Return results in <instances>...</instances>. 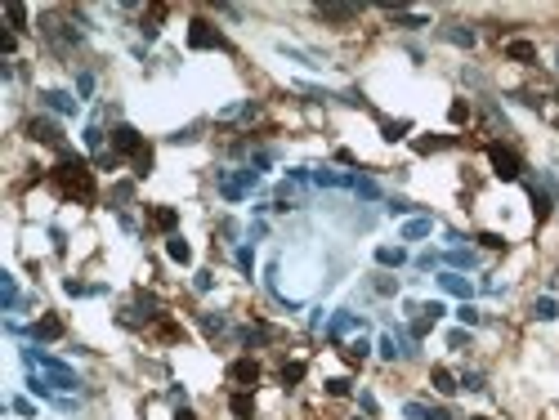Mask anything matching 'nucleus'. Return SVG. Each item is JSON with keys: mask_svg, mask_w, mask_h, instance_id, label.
I'll return each mask as SVG.
<instances>
[{"mask_svg": "<svg viewBox=\"0 0 559 420\" xmlns=\"http://www.w3.org/2000/svg\"><path fill=\"white\" fill-rule=\"evenodd\" d=\"M175 224H179V210L175 206H153V210H148V228H157V233L175 237Z\"/></svg>", "mask_w": 559, "mask_h": 420, "instance_id": "9b49d317", "label": "nucleus"}, {"mask_svg": "<svg viewBox=\"0 0 559 420\" xmlns=\"http://www.w3.org/2000/svg\"><path fill=\"white\" fill-rule=\"evenodd\" d=\"M5 18H9V27H14V32H23V27H27V9H23V5H5Z\"/></svg>", "mask_w": 559, "mask_h": 420, "instance_id": "72a5a7b5", "label": "nucleus"}, {"mask_svg": "<svg viewBox=\"0 0 559 420\" xmlns=\"http://www.w3.org/2000/svg\"><path fill=\"white\" fill-rule=\"evenodd\" d=\"M430 385L439 389L443 398H452V394H457V389H461V385H457V376H452L448 367H434V371H430Z\"/></svg>", "mask_w": 559, "mask_h": 420, "instance_id": "6ab92c4d", "label": "nucleus"}, {"mask_svg": "<svg viewBox=\"0 0 559 420\" xmlns=\"http://www.w3.org/2000/svg\"><path fill=\"white\" fill-rule=\"evenodd\" d=\"M14 45H18V36H14V32L0 36V50H5V54H14Z\"/></svg>", "mask_w": 559, "mask_h": 420, "instance_id": "4d7b16f0", "label": "nucleus"}, {"mask_svg": "<svg viewBox=\"0 0 559 420\" xmlns=\"http://www.w3.org/2000/svg\"><path fill=\"white\" fill-rule=\"evenodd\" d=\"M27 139H32V143H45V148L68 152V143H63V130L54 126V121H45V117H32V121H27Z\"/></svg>", "mask_w": 559, "mask_h": 420, "instance_id": "423d86ee", "label": "nucleus"}, {"mask_svg": "<svg viewBox=\"0 0 559 420\" xmlns=\"http://www.w3.org/2000/svg\"><path fill=\"white\" fill-rule=\"evenodd\" d=\"M45 99V108H54V112H63V117H72V112H77V99H72L68 90H45L41 94Z\"/></svg>", "mask_w": 559, "mask_h": 420, "instance_id": "2eb2a0df", "label": "nucleus"}, {"mask_svg": "<svg viewBox=\"0 0 559 420\" xmlns=\"http://www.w3.org/2000/svg\"><path fill=\"white\" fill-rule=\"evenodd\" d=\"M528 202H533V215H537V224H542V219H551V193H546V188L528 184Z\"/></svg>", "mask_w": 559, "mask_h": 420, "instance_id": "a211bd4d", "label": "nucleus"}, {"mask_svg": "<svg viewBox=\"0 0 559 420\" xmlns=\"http://www.w3.org/2000/svg\"><path fill=\"white\" fill-rule=\"evenodd\" d=\"M407 210H412V202H403V197H394V202H390V215H407Z\"/></svg>", "mask_w": 559, "mask_h": 420, "instance_id": "6e6d98bb", "label": "nucleus"}, {"mask_svg": "<svg viewBox=\"0 0 559 420\" xmlns=\"http://www.w3.org/2000/svg\"><path fill=\"white\" fill-rule=\"evenodd\" d=\"M229 380L238 389H246V394H251L255 385H260V362L255 358H238V362H229Z\"/></svg>", "mask_w": 559, "mask_h": 420, "instance_id": "9d476101", "label": "nucleus"}, {"mask_svg": "<svg viewBox=\"0 0 559 420\" xmlns=\"http://www.w3.org/2000/svg\"><path fill=\"white\" fill-rule=\"evenodd\" d=\"M448 121H452V126H466V121H470V103H466V99H457V103L448 108Z\"/></svg>", "mask_w": 559, "mask_h": 420, "instance_id": "2f4dec72", "label": "nucleus"}, {"mask_svg": "<svg viewBox=\"0 0 559 420\" xmlns=\"http://www.w3.org/2000/svg\"><path fill=\"white\" fill-rule=\"evenodd\" d=\"M407 130H412V121H381V139L385 143H399Z\"/></svg>", "mask_w": 559, "mask_h": 420, "instance_id": "c85d7f7f", "label": "nucleus"}, {"mask_svg": "<svg viewBox=\"0 0 559 420\" xmlns=\"http://www.w3.org/2000/svg\"><path fill=\"white\" fill-rule=\"evenodd\" d=\"M457 318L466 322V327H479V309H475V304H461V309H457Z\"/></svg>", "mask_w": 559, "mask_h": 420, "instance_id": "a19ab883", "label": "nucleus"}, {"mask_svg": "<svg viewBox=\"0 0 559 420\" xmlns=\"http://www.w3.org/2000/svg\"><path fill=\"white\" fill-rule=\"evenodd\" d=\"M340 353H345V362H363L367 358V340H354V345H345Z\"/></svg>", "mask_w": 559, "mask_h": 420, "instance_id": "c9c22d12", "label": "nucleus"}, {"mask_svg": "<svg viewBox=\"0 0 559 420\" xmlns=\"http://www.w3.org/2000/svg\"><path fill=\"white\" fill-rule=\"evenodd\" d=\"M354 193L358 197H376V184H372V179H363V175H354Z\"/></svg>", "mask_w": 559, "mask_h": 420, "instance_id": "c03bdc74", "label": "nucleus"}, {"mask_svg": "<svg viewBox=\"0 0 559 420\" xmlns=\"http://www.w3.org/2000/svg\"><path fill=\"white\" fill-rule=\"evenodd\" d=\"M166 255H170L175 264H193V246H188L184 237H170V242H166Z\"/></svg>", "mask_w": 559, "mask_h": 420, "instance_id": "b1692460", "label": "nucleus"}, {"mask_svg": "<svg viewBox=\"0 0 559 420\" xmlns=\"http://www.w3.org/2000/svg\"><path fill=\"white\" fill-rule=\"evenodd\" d=\"M197 139V126L193 130H179V135H170V143H193Z\"/></svg>", "mask_w": 559, "mask_h": 420, "instance_id": "5fc2aeb1", "label": "nucleus"}, {"mask_svg": "<svg viewBox=\"0 0 559 420\" xmlns=\"http://www.w3.org/2000/svg\"><path fill=\"white\" fill-rule=\"evenodd\" d=\"M85 143H90V148L99 152V143H103V130H99V126H90V130H85Z\"/></svg>", "mask_w": 559, "mask_h": 420, "instance_id": "8fccbe9b", "label": "nucleus"}, {"mask_svg": "<svg viewBox=\"0 0 559 420\" xmlns=\"http://www.w3.org/2000/svg\"><path fill=\"white\" fill-rule=\"evenodd\" d=\"M399 353H403V349H399V336H385V340H381V358H390V362H394Z\"/></svg>", "mask_w": 559, "mask_h": 420, "instance_id": "ea45409f", "label": "nucleus"}, {"mask_svg": "<svg viewBox=\"0 0 559 420\" xmlns=\"http://www.w3.org/2000/svg\"><path fill=\"white\" fill-rule=\"evenodd\" d=\"M448 41H452V45H466V50H470V45H475V32L457 23V27H448Z\"/></svg>", "mask_w": 559, "mask_h": 420, "instance_id": "473e14b6", "label": "nucleus"}, {"mask_svg": "<svg viewBox=\"0 0 559 420\" xmlns=\"http://www.w3.org/2000/svg\"><path fill=\"white\" fill-rule=\"evenodd\" d=\"M202 331H206V336H220V331H224V318H215V313H206V318H202Z\"/></svg>", "mask_w": 559, "mask_h": 420, "instance_id": "37998d69", "label": "nucleus"}, {"mask_svg": "<svg viewBox=\"0 0 559 420\" xmlns=\"http://www.w3.org/2000/svg\"><path fill=\"white\" fill-rule=\"evenodd\" d=\"M354 327H358L354 313H336V318H331V327H327V336H331V340H340L345 331H354Z\"/></svg>", "mask_w": 559, "mask_h": 420, "instance_id": "bb28decb", "label": "nucleus"}, {"mask_svg": "<svg viewBox=\"0 0 559 420\" xmlns=\"http://www.w3.org/2000/svg\"><path fill=\"white\" fill-rule=\"evenodd\" d=\"M533 318L537 322H555L559 318V304L551 300V295H542V300H533Z\"/></svg>", "mask_w": 559, "mask_h": 420, "instance_id": "a878e982", "label": "nucleus"}, {"mask_svg": "<svg viewBox=\"0 0 559 420\" xmlns=\"http://www.w3.org/2000/svg\"><path fill=\"white\" fill-rule=\"evenodd\" d=\"M188 50H229V41H224V32L215 23L193 18V23H188Z\"/></svg>", "mask_w": 559, "mask_h": 420, "instance_id": "20e7f679", "label": "nucleus"}, {"mask_svg": "<svg viewBox=\"0 0 559 420\" xmlns=\"http://www.w3.org/2000/svg\"><path fill=\"white\" fill-rule=\"evenodd\" d=\"M238 269H242V273H251V269H255V255H251V246H238Z\"/></svg>", "mask_w": 559, "mask_h": 420, "instance_id": "a18cd8bd", "label": "nucleus"}, {"mask_svg": "<svg viewBox=\"0 0 559 420\" xmlns=\"http://www.w3.org/2000/svg\"><path fill=\"white\" fill-rule=\"evenodd\" d=\"M77 90H81V99H90V94H94V76H90V72L77 76Z\"/></svg>", "mask_w": 559, "mask_h": 420, "instance_id": "09e8293b", "label": "nucleus"}, {"mask_svg": "<svg viewBox=\"0 0 559 420\" xmlns=\"http://www.w3.org/2000/svg\"><path fill=\"white\" fill-rule=\"evenodd\" d=\"M130 170H135L139 179H148V175H153V148H144V152H139V157L130 161Z\"/></svg>", "mask_w": 559, "mask_h": 420, "instance_id": "7c9ffc66", "label": "nucleus"}, {"mask_svg": "<svg viewBox=\"0 0 559 420\" xmlns=\"http://www.w3.org/2000/svg\"><path fill=\"white\" fill-rule=\"evenodd\" d=\"M421 313H425V318H430V322H439V318H443V313H448V309H443L439 300H430V304H421Z\"/></svg>", "mask_w": 559, "mask_h": 420, "instance_id": "de8ad7c7", "label": "nucleus"}, {"mask_svg": "<svg viewBox=\"0 0 559 420\" xmlns=\"http://www.w3.org/2000/svg\"><path fill=\"white\" fill-rule=\"evenodd\" d=\"M403 416H407V420H452L448 407H425V403H407Z\"/></svg>", "mask_w": 559, "mask_h": 420, "instance_id": "dca6fc26", "label": "nucleus"}, {"mask_svg": "<svg viewBox=\"0 0 559 420\" xmlns=\"http://www.w3.org/2000/svg\"><path fill=\"white\" fill-rule=\"evenodd\" d=\"M318 18H322V23H340V27H345V23L358 18V5H318Z\"/></svg>", "mask_w": 559, "mask_h": 420, "instance_id": "ddd939ff", "label": "nucleus"}, {"mask_svg": "<svg viewBox=\"0 0 559 420\" xmlns=\"http://www.w3.org/2000/svg\"><path fill=\"white\" fill-rule=\"evenodd\" d=\"M358 403H363L367 416H376V398H372V394H358Z\"/></svg>", "mask_w": 559, "mask_h": 420, "instance_id": "13d9d810", "label": "nucleus"}, {"mask_svg": "<svg viewBox=\"0 0 559 420\" xmlns=\"http://www.w3.org/2000/svg\"><path fill=\"white\" fill-rule=\"evenodd\" d=\"M175 420H197V416H193V407H179V412H175Z\"/></svg>", "mask_w": 559, "mask_h": 420, "instance_id": "bf43d9fd", "label": "nucleus"}, {"mask_svg": "<svg viewBox=\"0 0 559 420\" xmlns=\"http://www.w3.org/2000/svg\"><path fill=\"white\" fill-rule=\"evenodd\" d=\"M50 184L59 188V197L81 202V206H94V197H99V188H94V170L85 166L77 152H63V157H59V166L50 170Z\"/></svg>", "mask_w": 559, "mask_h": 420, "instance_id": "f257e3e1", "label": "nucleus"}, {"mask_svg": "<svg viewBox=\"0 0 559 420\" xmlns=\"http://www.w3.org/2000/svg\"><path fill=\"white\" fill-rule=\"evenodd\" d=\"M278 380H282V385H287V389H296L300 385V380H305V362H282V371H278Z\"/></svg>", "mask_w": 559, "mask_h": 420, "instance_id": "5701e85b", "label": "nucleus"}, {"mask_svg": "<svg viewBox=\"0 0 559 420\" xmlns=\"http://www.w3.org/2000/svg\"><path fill=\"white\" fill-rule=\"evenodd\" d=\"M23 358H27V367H45V380H50L54 389H81V376L68 367V362L50 358V353H41V349H27Z\"/></svg>", "mask_w": 559, "mask_h": 420, "instance_id": "f03ea898", "label": "nucleus"}, {"mask_svg": "<svg viewBox=\"0 0 559 420\" xmlns=\"http://www.w3.org/2000/svg\"><path fill=\"white\" fill-rule=\"evenodd\" d=\"M372 286H376V295H394V291H399V282H394V278H385V273H381V278H376Z\"/></svg>", "mask_w": 559, "mask_h": 420, "instance_id": "49530a36", "label": "nucleus"}, {"mask_svg": "<svg viewBox=\"0 0 559 420\" xmlns=\"http://www.w3.org/2000/svg\"><path fill=\"white\" fill-rule=\"evenodd\" d=\"M506 59H515V63H537V45H533V41H506Z\"/></svg>", "mask_w": 559, "mask_h": 420, "instance_id": "412c9836", "label": "nucleus"}, {"mask_svg": "<svg viewBox=\"0 0 559 420\" xmlns=\"http://www.w3.org/2000/svg\"><path fill=\"white\" fill-rule=\"evenodd\" d=\"M475 242H479V246H488V251H506V237H501V233H479Z\"/></svg>", "mask_w": 559, "mask_h": 420, "instance_id": "e433bc0d", "label": "nucleus"}, {"mask_svg": "<svg viewBox=\"0 0 559 420\" xmlns=\"http://www.w3.org/2000/svg\"><path fill=\"white\" fill-rule=\"evenodd\" d=\"M448 264H452V269H470L475 255H470V251H448Z\"/></svg>", "mask_w": 559, "mask_h": 420, "instance_id": "4c0bfd02", "label": "nucleus"}, {"mask_svg": "<svg viewBox=\"0 0 559 420\" xmlns=\"http://www.w3.org/2000/svg\"><path fill=\"white\" fill-rule=\"evenodd\" d=\"M255 184H260V170H224L220 175V193L229 197V202H242Z\"/></svg>", "mask_w": 559, "mask_h": 420, "instance_id": "39448f33", "label": "nucleus"}, {"mask_svg": "<svg viewBox=\"0 0 559 420\" xmlns=\"http://www.w3.org/2000/svg\"><path fill=\"white\" fill-rule=\"evenodd\" d=\"M470 420H488V416H470Z\"/></svg>", "mask_w": 559, "mask_h": 420, "instance_id": "052dcab7", "label": "nucleus"}, {"mask_svg": "<svg viewBox=\"0 0 559 420\" xmlns=\"http://www.w3.org/2000/svg\"><path fill=\"white\" fill-rule=\"evenodd\" d=\"M448 148H457V135H421V139H416V152H421V157H430V152H448Z\"/></svg>", "mask_w": 559, "mask_h": 420, "instance_id": "4468645a", "label": "nucleus"}, {"mask_svg": "<svg viewBox=\"0 0 559 420\" xmlns=\"http://www.w3.org/2000/svg\"><path fill=\"white\" fill-rule=\"evenodd\" d=\"M430 219H412V224H403V242H421V237H430Z\"/></svg>", "mask_w": 559, "mask_h": 420, "instance_id": "c756f323", "label": "nucleus"}, {"mask_svg": "<svg viewBox=\"0 0 559 420\" xmlns=\"http://www.w3.org/2000/svg\"><path fill=\"white\" fill-rule=\"evenodd\" d=\"M264 340H278V331H273V327H260V322H255V327H246L242 331V345H264Z\"/></svg>", "mask_w": 559, "mask_h": 420, "instance_id": "393cba45", "label": "nucleus"}, {"mask_svg": "<svg viewBox=\"0 0 559 420\" xmlns=\"http://www.w3.org/2000/svg\"><path fill=\"white\" fill-rule=\"evenodd\" d=\"M157 336L161 340H184V331H179L175 322H157Z\"/></svg>", "mask_w": 559, "mask_h": 420, "instance_id": "79ce46f5", "label": "nucleus"}, {"mask_svg": "<svg viewBox=\"0 0 559 420\" xmlns=\"http://www.w3.org/2000/svg\"><path fill=\"white\" fill-rule=\"evenodd\" d=\"M166 14H170V5H153V9H148V14H144V36H157Z\"/></svg>", "mask_w": 559, "mask_h": 420, "instance_id": "cd10ccee", "label": "nucleus"}, {"mask_svg": "<svg viewBox=\"0 0 559 420\" xmlns=\"http://www.w3.org/2000/svg\"><path fill=\"white\" fill-rule=\"evenodd\" d=\"M448 345H452V349H466V345H470V336H466V331H452Z\"/></svg>", "mask_w": 559, "mask_h": 420, "instance_id": "603ef678", "label": "nucleus"}, {"mask_svg": "<svg viewBox=\"0 0 559 420\" xmlns=\"http://www.w3.org/2000/svg\"><path fill=\"white\" fill-rule=\"evenodd\" d=\"M376 264H381V269H399V264H407V251L403 246H381V251H376Z\"/></svg>", "mask_w": 559, "mask_h": 420, "instance_id": "4be33fe9", "label": "nucleus"}, {"mask_svg": "<svg viewBox=\"0 0 559 420\" xmlns=\"http://www.w3.org/2000/svg\"><path fill=\"white\" fill-rule=\"evenodd\" d=\"M461 385H466V389H483V376H479V371H466V376H461Z\"/></svg>", "mask_w": 559, "mask_h": 420, "instance_id": "3c124183", "label": "nucleus"}, {"mask_svg": "<svg viewBox=\"0 0 559 420\" xmlns=\"http://www.w3.org/2000/svg\"><path fill=\"white\" fill-rule=\"evenodd\" d=\"M327 394H331V398H349V380H345V376L327 380Z\"/></svg>", "mask_w": 559, "mask_h": 420, "instance_id": "58836bf2", "label": "nucleus"}, {"mask_svg": "<svg viewBox=\"0 0 559 420\" xmlns=\"http://www.w3.org/2000/svg\"><path fill=\"white\" fill-rule=\"evenodd\" d=\"M0 291H5V309H14L18 304V282L9 278V273H0Z\"/></svg>", "mask_w": 559, "mask_h": 420, "instance_id": "f704fd0d", "label": "nucleus"}, {"mask_svg": "<svg viewBox=\"0 0 559 420\" xmlns=\"http://www.w3.org/2000/svg\"><path fill=\"white\" fill-rule=\"evenodd\" d=\"M153 318H157V300L139 291V295H135V304H130V309L121 313V327H144V322H153Z\"/></svg>", "mask_w": 559, "mask_h": 420, "instance_id": "1a4fd4ad", "label": "nucleus"}, {"mask_svg": "<svg viewBox=\"0 0 559 420\" xmlns=\"http://www.w3.org/2000/svg\"><path fill=\"white\" fill-rule=\"evenodd\" d=\"M144 148H148V143H144V135H139L135 126H117V130H112V152H117V157H130V161H135Z\"/></svg>", "mask_w": 559, "mask_h": 420, "instance_id": "6e6552de", "label": "nucleus"}, {"mask_svg": "<svg viewBox=\"0 0 559 420\" xmlns=\"http://www.w3.org/2000/svg\"><path fill=\"white\" fill-rule=\"evenodd\" d=\"M193 286H197V291H211V286H215V273H197Z\"/></svg>", "mask_w": 559, "mask_h": 420, "instance_id": "864d4df0", "label": "nucleus"}, {"mask_svg": "<svg viewBox=\"0 0 559 420\" xmlns=\"http://www.w3.org/2000/svg\"><path fill=\"white\" fill-rule=\"evenodd\" d=\"M41 36H50V41L59 45V50H68V45H77V41H81V32H77V27H68L59 14H45V18H41Z\"/></svg>", "mask_w": 559, "mask_h": 420, "instance_id": "0eeeda50", "label": "nucleus"}, {"mask_svg": "<svg viewBox=\"0 0 559 420\" xmlns=\"http://www.w3.org/2000/svg\"><path fill=\"white\" fill-rule=\"evenodd\" d=\"M32 340H63V318L59 313H45L32 322Z\"/></svg>", "mask_w": 559, "mask_h": 420, "instance_id": "f8f14e48", "label": "nucleus"}, {"mask_svg": "<svg viewBox=\"0 0 559 420\" xmlns=\"http://www.w3.org/2000/svg\"><path fill=\"white\" fill-rule=\"evenodd\" d=\"M439 286H443L448 295H461V300H470V291H475V286L461 278V273H439Z\"/></svg>", "mask_w": 559, "mask_h": 420, "instance_id": "aec40b11", "label": "nucleus"}, {"mask_svg": "<svg viewBox=\"0 0 559 420\" xmlns=\"http://www.w3.org/2000/svg\"><path fill=\"white\" fill-rule=\"evenodd\" d=\"M229 412H233V420H255V398L246 394V389H238V394L229 398Z\"/></svg>", "mask_w": 559, "mask_h": 420, "instance_id": "f3484780", "label": "nucleus"}, {"mask_svg": "<svg viewBox=\"0 0 559 420\" xmlns=\"http://www.w3.org/2000/svg\"><path fill=\"white\" fill-rule=\"evenodd\" d=\"M488 161H492V175L497 179H524V157H519L510 143H488Z\"/></svg>", "mask_w": 559, "mask_h": 420, "instance_id": "7ed1b4c3", "label": "nucleus"}]
</instances>
